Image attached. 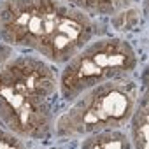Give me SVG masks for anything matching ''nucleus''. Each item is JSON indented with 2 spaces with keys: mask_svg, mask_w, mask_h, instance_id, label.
Wrapping results in <instances>:
<instances>
[{
  "mask_svg": "<svg viewBox=\"0 0 149 149\" xmlns=\"http://www.w3.org/2000/svg\"><path fill=\"white\" fill-rule=\"evenodd\" d=\"M139 97L140 86L133 76L97 84L63 104L54 121L53 139L79 140L100 130L126 128Z\"/></svg>",
  "mask_w": 149,
  "mask_h": 149,
  "instance_id": "nucleus-3",
  "label": "nucleus"
},
{
  "mask_svg": "<svg viewBox=\"0 0 149 149\" xmlns=\"http://www.w3.org/2000/svg\"><path fill=\"white\" fill-rule=\"evenodd\" d=\"M77 147L81 149H130V137L126 128L100 130L79 139Z\"/></svg>",
  "mask_w": 149,
  "mask_h": 149,
  "instance_id": "nucleus-6",
  "label": "nucleus"
},
{
  "mask_svg": "<svg viewBox=\"0 0 149 149\" xmlns=\"http://www.w3.org/2000/svg\"><path fill=\"white\" fill-rule=\"evenodd\" d=\"M109 19H111V26L116 32L128 33V32H133V30H137L140 26V23H142V13H140L139 6H130V7L116 13Z\"/></svg>",
  "mask_w": 149,
  "mask_h": 149,
  "instance_id": "nucleus-8",
  "label": "nucleus"
},
{
  "mask_svg": "<svg viewBox=\"0 0 149 149\" xmlns=\"http://www.w3.org/2000/svg\"><path fill=\"white\" fill-rule=\"evenodd\" d=\"M23 147H33V144L19 139L13 132H9L4 123L0 121V149H23Z\"/></svg>",
  "mask_w": 149,
  "mask_h": 149,
  "instance_id": "nucleus-9",
  "label": "nucleus"
},
{
  "mask_svg": "<svg viewBox=\"0 0 149 149\" xmlns=\"http://www.w3.org/2000/svg\"><path fill=\"white\" fill-rule=\"evenodd\" d=\"M139 63V53L126 37L98 35L60 67V98L68 104L97 84L135 76Z\"/></svg>",
  "mask_w": 149,
  "mask_h": 149,
  "instance_id": "nucleus-4",
  "label": "nucleus"
},
{
  "mask_svg": "<svg viewBox=\"0 0 149 149\" xmlns=\"http://www.w3.org/2000/svg\"><path fill=\"white\" fill-rule=\"evenodd\" d=\"M63 2L86 13L91 18L109 19L116 13H119L130 6H137L139 0H63Z\"/></svg>",
  "mask_w": 149,
  "mask_h": 149,
  "instance_id": "nucleus-7",
  "label": "nucleus"
},
{
  "mask_svg": "<svg viewBox=\"0 0 149 149\" xmlns=\"http://www.w3.org/2000/svg\"><path fill=\"white\" fill-rule=\"evenodd\" d=\"M130 144L135 149H146L147 147V128H149V111H147V90L144 88V93L139 97L137 105L130 116V121L126 125Z\"/></svg>",
  "mask_w": 149,
  "mask_h": 149,
  "instance_id": "nucleus-5",
  "label": "nucleus"
},
{
  "mask_svg": "<svg viewBox=\"0 0 149 149\" xmlns=\"http://www.w3.org/2000/svg\"><path fill=\"white\" fill-rule=\"evenodd\" d=\"M104 19L91 18L63 0H0V40L56 67L84 44L107 33Z\"/></svg>",
  "mask_w": 149,
  "mask_h": 149,
  "instance_id": "nucleus-1",
  "label": "nucleus"
},
{
  "mask_svg": "<svg viewBox=\"0 0 149 149\" xmlns=\"http://www.w3.org/2000/svg\"><path fill=\"white\" fill-rule=\"evenodd\" d=\"M61 107L56 65L21 51L0 61V121L9 132L30 144H46L53 140Z\"/></svg>",
  "mask_w": 149,
  "mask_h": 149,
  "instance_id": "nucleus-2",
  "label": "nucleus"
}]
</instances>
